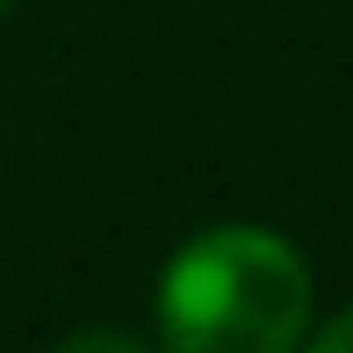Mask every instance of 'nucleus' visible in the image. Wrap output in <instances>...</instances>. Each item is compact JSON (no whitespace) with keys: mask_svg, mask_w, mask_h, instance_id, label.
<instances>
[{"mask_svg":"<svg viewBox=\"0 0 353 353\" xmlns=\"http://www.w3.org/2000/svg\"><path fill=\"white\" fill-rule=\"evenodd\" d=\"M303 346H317V353H353V310L325 317V325H310V332H303Z\"/></svg>","mask_w":353,"mask_h":353,"instance_id":"nucleus-2","label":"nucleus"},{"mask_svg":"<svg viewBox=\"0 0 353 353\" xmlns=\"http://www.w3.org/2000/svg\"><path fill=\"white\" fill-rule=\"evenodd\" d=\"M310 260L274 223H210L159 274V346L173 353H288L310 332Z\"/></svg>","mask_w":353,"mask_h":353,"instance_id":"nucleus-1","label":"nucleus"},{"mask_svg":"<svg viewBox=\"0 0 353 353\" xmlns=\"http://www.w3.org/2000/svg\"><path fill=\"white\" fill-rule=\"evenodd\" d=\"M0 14H8V0H0Z\"/></svg>","mask_w":353,"mask_h":353,"instance_id":"nucleus-3","label":"nucleus"}]
</instances>
